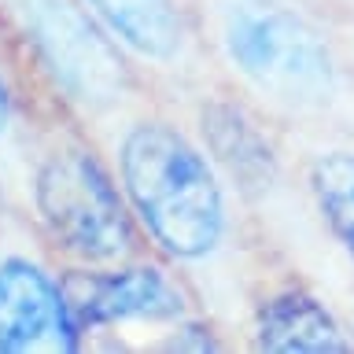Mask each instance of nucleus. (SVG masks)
<instances>
[{
  "instance_id": "nucleus-1",
  "label": "nucleus",
  "mask_w": 354,
  "mask_h": 354,
  "mask_svg": "<svg viewBox=\"0 0 354 354\" xmlns=\"http://www.w3.org/2000/svg\"><path fill=\"white\" fill-rule=\"evenodd\" d=\"M122 192L166 254L196 262L225 240V192L207 155L166 122H137L118 148Z\"/></svg>"
},
{
  "instance_id": "nucleus-2",
  "label": "nucleus",
  "mask_w": 354,
  "mask_h": 354,
  "mask_svg": "<svg viewBox=\"0 0 354 354\" xmlns=\"http://www.w3.org/2000/svg\"><path fill=\"white\" fill-rule=\"evenodd\" d=\"M221 48L248 85L288 111H321L339 74L325 37L277 0H232L221 15Z\"/></svg>"
},
{
  "instance_id": "nucleus-3",
  "label": "nucleus",
  "mask_w": 354,
  "mask_h": 354,
  "mask_svg": "<svg viewBox=\"0 0 354 354\" xmlns=\"http://www.w3.org/2000/svg\"><path fill=\"white\" fill-rule=\"evenodd\" d=\"M37 210L48 232L85 262H118L129 251V214L88 151L59 148L37 170Z\"/></svg>"
},
{
  "instance_id": "nucleus-4",
  "label": "nucleus",
  "mask_w": 354,
  "mask_h": 354,
  "mask_svg": "<svg viewBox=\"0 0 354 354\" xmlns=\"http://www.w3.org/2000/svg\"><path fill=\"white\" fill-rule=\"evenodd\" d=\"M22 19L44 66L71 100L107 107L122 96V63L66 0H26Z\"/></svg>"
},
{
  "instance_id": "nucleus-5",
  "label": "nucleus",
  "mask_w": 354,
  "mask_h": 354,
  "mask_svg": "<svg viewBox=\"0 0 354 354\" xmlns=\"http://www.w3.org/2000/svg\"><path fill=\"white\" fill-rule=\"evenodd\" d=\"M77 321L66 292L30 259L0 262V351H74Z\"/></svg>"
},
{
  "instance_id": "nucleus-6",
  "label": "nucleus",
  "mask_w": 354,
  "mask_h": 354,
  "mask_svg": "<svg viewBox=\"0 0 354 354\" xmlns=\"http://www.w3.org/2000/svg\"><path fill=\"white\" fill-rule=\"evenodd\" d=\"M77 328L133 325V321H174L185 314V295L155 266H122L107 273L77 277L66 292Z\"/></svg>"
},
{
  "instance_id": "nucleus-7",
  "label": "nucleus",
  "mask_w": 354,
  "mask_h": 354,
  "mask_svg": "<svg viewBox=\"0 0 354 354\" xmlns=\"http://www.w3.org/2000/svg\"><path fill=\"white\" fill-rule=\"evenodd\" d=\"M254 339L262 351H284V354H336L347 351L339 321L317 295L303 288H284L270 295L254 314Z\"/></svg>"
},
{
  "instance_id": "nucleus-8",
  "label": "nucleus",
  "mask_w": 354,
  "mask_h": 354,
  "mask_svg": "<svg viewBox=\"0 0 354 354\" xmlns=\"http://www.w3.org/2000/svg\"><path fill=\"white\" fill-rule=\"evenodd\" d=\"M107 33L129 52L155 63H170L181 55L185 22L174 0H85Z\"/></svg>"
},
{
  "instance_id": "nucleus-9",
  "label": "nucleus",
  "mask_w": 354,
  "mask_h": 354,
  "mask_svg": "<svg viewBox=\"0 0 354 354\" xmlns=\"http://www.w3.org/2000/svg\"><path fill=\"white\" fill-rule=\"evenodd\" d=\"M203 129L210 137V148H214V159L225 162L232 177L251 185L270 181L273 148L236 107H210L203 115Z\"/></svg>"
},
{
  "instance_id": "nucleus-10",
  "label": "nucleus",
  "mask_w": 354,
  "mask_h": 354,
  "mask_svg": "<svg viewBox=\"0 0 354 354\" xmlns=\"http://www.w3.org/2000/svg\"><path fill=\"white\" fill-rule=\"evenodd\" d=\"M310 192L332 236L354 259V151H321L310 162Z\"/></svg>"
},
{
  "instance_id": "nucleus-11",
  "label": "nucleus",
  "mask_w": 354,
  "mask_h": 354,
  "mask_svg": "<svg viewBox=\"0 0 354 354\" xmlns=\"http://www.w3.org/2000/svg\"><path fill=\"white\" fill-rule=\"evenodd\" d=\"M8 115H11V104H8V85H4V77H0V133H4V126H8Z\"/></svg>"
}]
</instances>
